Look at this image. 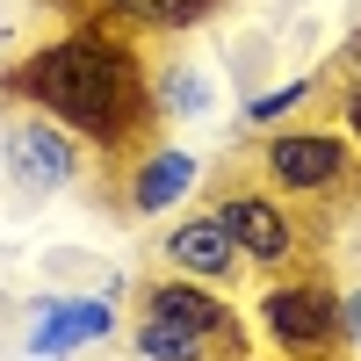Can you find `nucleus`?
Masks as SVG:
<instances>
[{
  "instance_id": "39448f33",
  "label": "nucleus",
  "mask_w": 361,
  "mask_h": 361,
  "mask_svg": "<svg viewBox=\"0 0 361 361\" xmlns=\"http://www.w3.org/2000/svg\"><path fill=\"white\" fill-rule=\"evenodd\" d=\"M217 224L231 231L238 260H253V267H275V260L296 253V231H289V217L275 209V195H246V188H231V195L217 202Z\"/></svg>"
},
{
  "instance_id": "f3484780",
  "label": "nucleus",
  "mask_w": 361,
  "mask_h": 361,
  "mask_svg": "<svg viewBox=\"0 0 361 361\" xmlns=\"http://www.w3.org/2000/svg\"><path fill=\"white\" fill-rule=\"evenodd\" d=\"M347 66H354V73H361V37H354V44H347Z\"/></svg>"
},
{
  "instance_id": "20e7f679",
  "label": "nucleus",
  "mask_w": 361,
  "mask_h": 361,
  "mask_svg": "<svg viewBox=\"0 0 361 361\" xmlns=\"http://www.w3.org/2000/svg\"><path fill=\"white\" fill-rule=\"evenodd\" d=\"M267 180L289 195H318V188H333V180L347 173L354 159V137L347 130H282V137H267Z\"/></svg>"
},
{
  "instance_id": "0eeeda50",
  "label": "nucleus",
  "mask_w": 361,
  "mask_h": 361,
  "mask_svg": "<svg viewBox=\"0 0 361 361\" xmlns=\"http://www.w3.org/2000/svg\"><path fill=\"white\" fill-rule=\"evenodd\" d=\"M195 152H180V145H152V152H137V173H130V209L137 217H159L173 209L180 195L195 188Z\"/></svg>"
},
{
  "instance_id": "7ed1b4c3",
  "label": "nucleus",
  "mask_w": 361,
  "mask_h": 361,
  "mask_svg": "<svg viewBox=\"0 0 361 361\" xmlns=\"http://www.w3.org/2000/svg\"><path fill=\"white\" fill-rule=\"evenodd\" d=\"M0 152H8V173H15V188H66V180L80 173V137L58 123V116H22V123H8V137H0Z\"/></svg>"
},
{
  "instance_id": "4468645a",
  "label": "nucleus",
  "mask_w": 361,
  "mask_h": 361,
  "mask_svg": "<svg viewBox=\"0 0 361 361\" xmlns=\"http://www.w3.org/2000/svg\"><path fill=\"white\" fill-rule=\"evenodd\" d=\"M340 333H347V347L361 354V289H347V296H340Z\"/></svg>"
},
{
  "instance_id": "f8f14e48",
  "label": "nucleus",
  "mask_w": 361,
  "mask_h": 361,
  "mask_svg": "<svg viewBox=\"0 0 361 361\" xmlns=\"http://www.w3.org/2000/svg\"><path fill=\"white\" fill-rule=\"evenodd\" d=\"M296 102H311V80H282V87H267V94H246V123H275Z\"/></svg>"
},
{
  "instance_id": "9d476101",
  "label": "nucleus",
  "mask_w": 361,
  "mask_h": 361,
  "mask_svg": "<svg viewBox=\"0 0 361 361\" xmlns=\"http://www.w3.org/2000/svg\"><path fill=\"white\" fill-rule=\"evenodd\" d=\"M209 340L202 325H180V318H166V311H145V325H137V354L145 361H209Z\"/></svg>"
},
{
  "instance_id": "6e6552de",
  "label": "nucleus",
  "mask_w": 361,
  "mask_h": 361,
  "mask_svg": "<svg viewBox=\"0 0 361 361\" xmlns=\"http://www.w3.org/2000/svg\"><path fill=\"white\" fill-rule=\"evenodd\" d=\"M166 260L188 267L195 282H224L231 267H238V246H231V231L217 224V209H209V217H188V224L166 231Z\"/></svg>"
},
{
  "instance_id": "dca6fc26",
  "label": "nucleus",
  "mask_w": 361,
  "mask_h": 361,
  "mask_svg": "<svg viewBox=\"0 0 361 361\" xmlns=\"http://www.w3.org/2000/svg\"><path fill=\"white\" fill-rule=\"evenodd\" d=\"M340 102H347V137H354V145H361V80H354V87H347V94H340Z\"/></svg>"
},
{
  "instance_id": "f03ea898",
  "label": "nucleus",
  "mask_w": 361,
  "mask_h": 361,
  "mask_svg": "<svg viewBox=\"0 0 361 361\" xmlns=\"http://www.w3.org/2000/svg\"><path fill=\"white\" fill-rule=\"evenodd\" d=\"M260 325L275 333L296 361H318L340 333V296L325 289V282H282V289H267L260 296Z\"/></svg>"
},
{
  "instance_id": "9b49d317",
  "label": "nucleus",
  "mask_w": 361,
  "mask_h": 361,
  "mask_svg": "<svg viewBox=\"0 0 361 361\" xmlns=\"http://www.w3.org/2000/svg\"><path fill=\"white\" fill-rule=\"evenodd\" d=\"M159 94H166L173 116H202V109H209V80H202L195 66H173V73L159 80Z\"/></svg>"
},
{
  "instance_id": "f257e3e1",
  "label": "nucleus",
  "mask_w": 361,
  "mask_h": 361,
  "mask_svg": "<svg viewBox=\"0 0 361 361\" xmlns=\"http://www.w3.org/2000/svg\"><path fill=\"white\" fill-rule=\"evenodd\" d=\"M22 102H37L44 116H58L73 137H94V145H123L137 130V116L152 109L145 94V73L123 44L94 37V29H80V37H58L44 44L37 58H22Z\"/></svg>"
},
{
  "instance_id": "2eb2a0df",
  "label": "nucleus",
  "mask_w": 361,
  "mask_h": 361,
  "mask_svg": "<svg viewBox=\"0 0 361 361\" xmlns=\"http://www.w3.org/2000/svg\"><path fill=\"white\" fill-rule=\"evenodd\" d=\"M94 8H102L109 22H145V15H152V0H94Z\"/></svg>"
},
{
  "instance_id": "423d86ee",
  "label": "nucleus",
  "mask_w": 361,
  "mask_h": 361,
  "mask_svg": "<svg viewBox=\"0 0 361 361\" xmlns=\"http://www.w3.org/2000/svg\"><path fill=\"white\" fill-rule=\"evenodd\" d=\"M116 333V311L109 296H66V304H44V325L29 333V354H73L80 340H109Z\"/></svg>"
},
{
  "instance_id": "1a4fd4ad",
  "label": "nucleus",
  "mask_w": 361,
  "mask_h": 361,
  "mask_svg": "<svg viewBox=\"0 0 361 361\" xmlns=\"http://www.w3.org/2000/svg\"><path fill=\"white\" fill-rule=\"evenodd\" d=\"M145 311H166V318H180V325H202L217 347H238V318H231V304H224V296H209L195 275H188V282H159L152 296H145Z\"/></svg>"
},
{
  "instance_id": "ddd939ff",
  "label": "nucleus",
  "mask_w": 361,
  "mask_h": 361,
  "mask_svg": "<svg viewBox=\"0 0 361 361\" xmlns=\"http://www.w3.org/2000/svg\"><path fill=\"white\" fill-rule=\"evenodd\" d=\"M209 8H217V0H152V15H145V22H152V29H195Z\"/></svg>"
}]
</instances>
